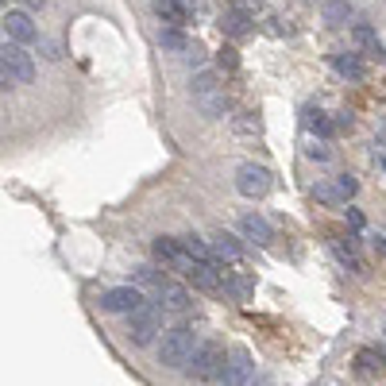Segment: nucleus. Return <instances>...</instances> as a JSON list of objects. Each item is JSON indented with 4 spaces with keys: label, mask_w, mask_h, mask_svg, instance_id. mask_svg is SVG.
<instances>
[{
    "label": "nucleus",
    "mask_w": 386,
    "mask_h": 386,
    "mask_svg": "<svg viewBox=\"0 0 386 386\" xmlns=\"http://www.w3.org/2000/svg\"><path fill=\"white\" fill-rule=\"evenodd\" d=\"M197 336H193V328H185V325H178V328H170V332H162V340H159V363L162 367H170V371H185L193 363V355H197Z\"/></svg>",
    "instance_id": "1"
},
{
    "label": "nucleus",
    "mask_w": 386,
    "mask_h": 386,
    "mask_svg": "<svg viewBox=\"0 0 386 386\" xmlns=\"http://www.w3.org/2000/svg\"><path fill=\"white\" fill-rule=\"evenodd\" d=\"M193 101H197V109H201V116L209 120H224L228 112V97H224V85H220L217 70H197L193 74Z\"/></svg>",
    "instance_id": "2"
},
{
    "label": "nucleus",
    "mask_w": 386,
    "mask_h": 386,
    "mask_svg": "<svg viewBox=\"0 0 386 386\" xmlns=\"http://www.w3.org/2000/svg\"><path fill=\"white\" fill-rule=\"evenodd\" d=\"M35 77V59L20 47V43H8L0 47V85L12 89V85H27Z\"/></svg>",
    "instance_id": "3"
},
{
    "label": "nucleus",
    "mask_w": 386,
    "mask_h": 386,
    "mask_svg": "<svg viewBox=\"0 0 386 386\" xmlns=\"http://www.w3.org/2000/svg\"><path fill=\"white\" fill-rule=\"evenodd\" d=\"M224 363H228L224 348H220L217 340H209V344L197 348V355H193V363L185 371H190V378H197V383H213V378L224 375Z\"/></svg>",
    "instance_id": "4"
},
{
    "label": "nucleus",
    "mask_w": 386,
    "mask_h": 386,
    "mask_svg": "<svg viewBox=\"0 0 386 386\" xmlns=\"http://www.w3.org/2000/svg\"><path fill=\"white\" fill-rule=\"evenodd\" d=\"M162 332V309L159 305H139V309L128 317V336H132V344H151L155 336Z\"/></svg>",
    "instance_id": "5"
},
{
    "label": "nucleus",
    "mask_w": 386,
    "mask_h": 386,
    "mask_svg": "<svg viewBox=\"0 0 386 386\" xmlns=\"http://www.w3.org/2000/svg\"><path fill=\"white\" fill-rule=\"evenodd\" d=\"M224 386H255V360L247 348H232L224 363V375H220Z\"/></svg>",
    "instance_id": "6"
},
{
    "label": "nucleus",
    "mask_w": 386,
    "mask_h": 386,
    "mask_svg": "<svg viewBox=\"0 0 386 386\" xmlns=\"http://www.w3.org/2000/svg\"><path fill=\"white\" fill-rule=\"evenodd\" d=\"M275 178H270L267 167H255V162H244V167L236 170V190L244 193V197H267Z\"/></svg>",
    "instance_id": "7"
},
{
    "label": "nucleus",
    "mask_w": 386,
    "mask_h": 386,
    "mask_svg": "<svg viewBox=\"0 0 386 386\" xmlns=\"http://www.w3.org/2000/svg\"><path fill=\"white\" fill-rule=\"evenodd\" d=\"M159 43H162V51H170V54H178L182 62H201V47H197V39H190V35H182L178 27H167V31L159 35Z\"/></svg>",
    "instance_id": "8"
},
{
    "label": "nucleus",
    "mask_w": 386,
    "mask_h": 386,
    "mask_svg": "<svg viewBox=\"0 0 386 386\" xmlns=\"http://www.w3.org/2000/svg\"><path fill=\"white\" fill-rule=\"evenodd\" d=\"M139 305H147V302H143V294L135 290V286H116V290H109V294L101 298V309H109V313H128V317H132Z\"/></svg>",
    "instance_id": "9"
},
{
    "label": "nucleus",
    "mask_w": 386,
    "mask_h": 386,
    "mask_svg": "<svg viewBox=\"0 0 386 386\" xmlns=\"http://www.w3.org/2000/svg\"><path fill=\"white\" fill-rule=\"evenodd\" d=\"M4 35H8V43H35L39 39V27L31 24V16L27 12H4Z\"/></svg>",
    "instance_id": "10"
},
{
    "label": "nucleus",
    "mask_w": 386,
    "mask_h": 386,
    "mask_svg": "<svg viewBox=\"0 0 386 386\" xmlns=\"http://www.w3.org/2000/svg\"><path fill=\"white\" fill-rule=\"evenodd\" d=\"M155 12H159L162 24L182 27L185 20H190L193 12H197V0H155Z\"/></svg>",
    "instance_id": "11"
},
{
    "label": "nucleus",
    "mask_w": 386,
    "mask_h": 386,
    "mask_svg": "<svg viewBox=\"0 0 386 386\" xmlns=\"http://www.w3.org/2000/svg\"><path fill=\"white\" fill-rule=\"evenodd\" d=\"M185 278H190V282L197 286V290H220V286H224V270H220L213 259L193 263V270H190Z\"/></svg>",
    "instance_id": "12"
},
{
    "label": "nucleus",
    "mask_w": 386,
    "mask_h": 386,
    "mask_svg": "<svg viewBox=\"0 0 386 386\" xmlns=\"http://www.w3.org/2000/svg\"><path fill=\"white\" fill-rule=\"evenodd\" d=\"M209 252H213V259H217V263H240V259H244V247H240V240H236L232 232H217V236H213Z\"/></svg>",
    "instance_id": "13"
},
{
    "label": "nucleus",
    "mask_w": 386,
    "mask_h": 386,
    "mask_svg": "<svg viewBox=\"0 0 386 386\" xmlns=\"http://www.w3.org/2000/svg\"><path fill=\"white\" fill-rule=\"evenodd\" d=\"M240 232H244L247 240H255V244H270V240H275L270 220L259 217V213H244V217H240Z\"/></svg>",
    "instance_id": "14"
},
{
    "label": "nucleus",
    "mask_w": 386,
    "mask_h": 386,
    "mask_svg": "<svg viewBox=\"0 0 386 386\" xmlns=\"http://www.w3.org/2000/svg\"><path fill=\"white\" fill-rule=\"evenodd\" d=\"M321 16H325L328 27H348L355 20V8L348 0H321Z\"/></svg>",
    "instance_id": "15"
},
{
    "label": "nucleus",
    "mask_w": 386,
    "mask_h": 386,
    "mask_svg": "<svg viewBox=\"0 0 386 386\" xmlns=\"http://www.w3.org/2000/svg\"><path fill=\"white\" fill-rule=\"evenodd\" d=\"M220 31L232 35V39H244V35H252V16H247V12H240V8L220 12Z\"/></svg>",
    "instance_id": "16"
},
{
    "label": "nucleus",
    "mask_w": 386,
    "mask_h": 386,
    "mask_svg": "<svg viewBox=\"0 0 386 386\" xmlns=\"http://www.w3.org/2000/svg\"><path fill=\"white\" fill-rule=\"evenodd\" d=\"M159 309H167V313H185L190 309V294H185L182 286H159Z\"/></svg>",
    "instance_id": "17"
},
{
    "label": "nucleus",
    "mask_w": 386,
    "mask_h": 386,
    "mask_svg": "<svg viewBox=\"0 0 386 386\" xmlns=\"http://www.w3.org/2000/svg\"><path fill=\"white\" fill-rule=\"evenodd\" d=\"M332 70L340 77H348V82H360L367 70H363V62L355 59V54H332Z\"/></svg>",
    "instance_id": "18"
},
{
    "label": "nucleus",
    "mask_w": 386,
    "mask_h": 386,
    "mask_svg": "<svg viewBox=\"0 0 386 386\" xmlns=\"http://www.w3.org/2000/svg\"><path fill=\"white\" fill-rule=\"evenodd\" d=\"M352 35H355V43H360L363 51H371V54H383V47H378V35L371 31L367 24H352Z\"/></svg>",
    "instance_id": "19"
},
{
    "label": "nucleus",
    "mask_w": 386,
    "mask_h": 386,
    "mask_svg": "<svg viewBox=\"0 0 386 386\" xmlns=\"http://www.w3.org/2000/svg\"><path fill=\"white\" fill-rule=\"evenodd\" d=\"M313 197L317 201H325V205H340L344 197H340V190H336V182H317L313 185Z\"/></svg>",
    "instance_id": "20"
},
{
    "label": "nucleus",
    "mask_w": 386,
    "mask_h": 386,
    "mask_svg": "<svg viewBox=\"0 0 386 386\" xmlns=\"http://www.w3.org/2000/svg\"><path fill=\"white\" fill-rule=\"evenodd\" d=\"M305 128H309V132H317V135H328V132H332V120H328L325 112L309 109V112H305Z\"/></svg>",
    "instance_id": "21"
},
{
    "label": "nucleus",
    "mask_w": 386,
    "mask_h": 386,
    "mask_svg": "<svg viewBox=\"0 0 386 386\" xmlns=\"http://www.w3.org/2000/svg\"><path fill=\"white\" fill-rule=\"evenodd\" d=\"M355 360L363 363V371H383L386 367V355L375 352V348H360V355H355Z\"/></svg>",
    "instance_id": "22"
},
{
    "label": "nucleus",
    "mask_w": 386,
    "mask_h": 386,
    "mask_svg": "<svg viewBox=\"0 0 386 386\" xmlns=\"http://www.w3.org/2000/svg\"><path fill=\"white\" fill-rule=\"evenodd\" d=\"M336 190H340V197L348 201V197H355V190H360V185H355L352 174H340V178H336Z\"/></svg>",
    "instance_id": "23"
},
{
    "label": "nucleus",
    "mask_w": 386,
    "mask_h": 386,
    "mask_svg": "<svg viewBox=\"0 0 386 386\" xmlns=\"http://www.w3.org/2000/svg\"><path fill=\"white\" fill-rule=\"evenodd\" d=\"M305 155H309V159H317V162H325L328 159V147H325V143H309V147H305Z\"/></svg>",
    "instance_id": "24"
},
{
    "label": "nucleus",
    "mask_w": 386,
    "mask_h": 386,
    "mask_svg": "<svg viewBox=\"0 0 386 386\" xmlns=\"http://www.w3.org/2000/svg\"><path fill=\"white\" fill-rule=\"evenodd\" d=\"M135 282H143V286H147V282H159V275H155V267H139V270H135ZM162 286V282H159Z\"/></svg>",
    "instance_id": "25"
},
{
    "label": "nucleus",
    "mask_w": 386,
    "mask_h": 386,
    "mask_svg": "<svg viewBox=\"0 0 386 386\" xmlns=\"http://www.w3.org/2000/svg\"><path fill=\"white\" fill-rule=\"evenodd\" d=\"M259 4H263V0H232V8L247 12V16H255V12H259Z\"/></svg>",
    "instance_id": "26"
},
{
    "label": "nucleus",
    "mask_w": 386,
    "mask_h": 386,
    "mask_svg": "<svg viewBox=\"0 0 386 386\" xmlns=\"http://www.w3.org/2000/svg\"><path fill=\"white\" fill-rule=\"evenodd\" d=\"M236 128H240V135H259V124H255V116H244Z\"/></svg>",
    "instance_id": "27"
},
{
    "label": "nucleus",
    "mask_w": 386,
    "mask_h": 386,
    "mask_svg": "<svg viewBox=\"0 0 386 386\" xmlns=\"http://www.w3.org/2000/svg\"><path fill=\"white\" fill-rule=\"evenodd\" d=\"M220 66H224V70H236V66H240V59H236V51H220Z\"/></svg>",
    "instance_id": "28"
},
{
    "label": "nucleus",
    "mask_w": 386,
    "mask_h": 386,
    "mask_svg": "<svg viewBox=\"0 0 386 386\" xmlns=\"http://www.w3.org/2000/svg\"><path fill=\"white\" fill-rule=\"evenodd\" d=\"M375 162L386 170V143H375Z\"/></svg>",
    "instance_id": "29"
},
{
    "label": "nucleus",
    "mask_w": 386,
    "mask_h": 386,
    "mask_svg": "<svg viewBox=\"0 0 386 386\" xmlns=\"http://www.w3.org/2000/svg\"><path fill=\"white\" fill-rule=\"evenodd\" d=\"M348 224H352V228H363V213L348 209Z\"/></svg>",
    "instance_id": "30"
},
{
    "label": "nucleus",
    "mask_w": 386,
    "mask_h": 386,
    "mask_svg": "<svg viewBox=\"0 0 386 386\" xmlns=\"http://www.w3.org/2000/svg\"><path fill=\"white\" fill-rule=\"evenodd\" d=\"M27 8H43V4H47V0H24Z\"/></svg>",
    "instance_id": "31"
},
{
    "label": "nucleus",
    "mask_w": 386,
    "mask_h": 386,
    "mask_svg": "<svg viewBox=\"0 0 386 386\" xmlns=\"http://www.w3.org/2000/svg\"><path fill=\"white\" fill-rule=\"evenodd\" d=\"M375 247H378V255L386 259V240H375Z\"/></svg>",
    "instance_id": "32"
}]
</instances>
